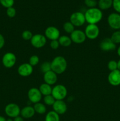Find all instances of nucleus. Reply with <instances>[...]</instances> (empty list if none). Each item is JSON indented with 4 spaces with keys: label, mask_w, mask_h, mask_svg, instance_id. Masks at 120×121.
Segmentation results:
<instances>
[{
    "label": "nucleus",
    "mask_w": 120,
    "mask_h": 121,
    "mask_svg": "<svg viewBox=\"0 0 120 121\" xmlns=\"http://www.w3.org/2000/svg\"><path fill=\"white\" fill-rule=\"evenodd\" d=\"M86 22L90 24H96L100 22L102 19L103 14L100 8H88L84 14Z\"/></svg>",
    "instance_id": "f257e3e1"
},
{
    "label": "nucleus",
    "mask_w": 120,
    "mask_h": 121,
    "mask_svg": "<svg viewBox=\"0 0 120 121\" xmlns=\"http://www.w3.org/2000/svg\"><path fill=\"white\" fill-rule=\"evenodd\" d=\"M51 70L56 74H62L65 72L67 68V61L66 59L61 56L55 57L51 62Z\"/></svg>",
    "instance_id": "f03ea898"
},
{
    "label": "nucleus",
    "mask_w": 120,
    "mask_h": 121,
    "mask_svg": "<svg viewBox=\"0 0 120 121\" xmlns=\"http://www.w3.org/2000/svg\"><path fill=\"white\" fill-rule=\"evenodd\" d=\"M68 91L63 85H55L52 90L51 95L56 100H64L66 98Z\"/></svg>",
    "instance_id": "7ed1b4c3"
},
{
    "label": "nucleus",
    "mask_w": 120,
    "mask_h": 121,
    "mask_svg": "<svg viewBox=\"0 0 120 121\" xmlns=\"http://www.w3.org/2000/svg\"><path fill=\"white\" fill-rule=\"evenodd\" d=\"M5 113L10 118H15L20 116L21 109L17 104L15 103H10L6 105L5 108Z\"/></svg>",
    "instance_id": "20e7f679"
},
{
    "label": "nucleus",
    "mask_w": 120,
    "mask_h": 121,
    "mask_svg": "<svg viewBox=\"0 0 120 121\" xmlns=\"http://www.w3.org/2000/svg\"><path fill=\"white\" fill-rule=\"evenodd\" d=\"M100 28L96 24H88L85 29L86 37L89 40H95L100 35Z\"/></svg>",
    "instance_id": "39448f33"
},
{
    "label": "nucleus",
    "mask_w": 120,
    "mask_h": 121,
    "mask_svg": "<svg viewBox=\"0 0 120 121\" xmlns=\"http://www.w3.org/2000/svg\"><path fill=\"white\" fill-rule=\"evenodd\" d=\"M69 21L75 27H81L83 26L86 22L84 14L80 11L73 13L71 15Z\"/></svg>",
    "instance_id": "423d86ee"
},
{
    "label": "nucleus",
    "mask_w": 120,
    "mask_h": 121,
    "mask_svg": "<svg viewBox=\"0 0 120 121\" xmlns=\"http://www.w3.org/2000/svg\"><path fill=\"white\" fill-rule=\"evenodd\" d=\"M16 61V57L12 52H8L4 54L2 58V63L5 67L8 69L12 68L15 66Z\"/></svg>",
    "instance_id": "0eeeda50"
},
{
    "label": "nucleus",
    "mask_w": 120,
    "mask_h": 121,
    "mask_svg": "<svg viewBox=\"0 0 120 121\" xmlns=\"http://www.w3.org/2000/svg\"><path fill=\"white\" fill-rule=\"evenodd\" d=\"M107 22L112 29L118 30L120 29V14L117 13H111L108 15Z\"/></svg>",
    "instance_id": "6e6552de"
},
{
    "label": "nucleus",
    "mask_w": 120,
    "mask_h": 121,
    "mask_svg": "<svg viewBox=\"0 0 120 121\" xmlns=\"http://www.w3.org/2000/svg\"><path fill=\"white\" fill-rule=\"evenodd\" d=\"M31 44L34 47L36 48H41L44 47L47 43V38L44 35L41 34H36L33 35L31 40H30Z\"/></svg>",
    "instance_id": "1a4fd4ad"
},
{
    "label": "nucleus",
    "mask_w": 120,
    "mask_h": 121,
    "mask_svg": "<svg viewBox=\"0 0 120 121\" xmlns=\"http://www.w3.org/2000/svg\"><path fill=\"white\" fill-rule=\"evenodd\" d=\"M70 38L72 42L75 44H82L86 40L87 37L84 31L81 30H75L70 34Z\"/></svg>",
    "instance_id": "9d476101"
},
{
    "label": "nucleus",
    "mask_w": 120,
    "mask_h": 121,
    "mask_svg": "<svg viewBox=\"0 0 120 121\" xmlns=\"http://www.w3.org/2000/svg\"><path fill=\"white\" fill-rule=\"evenodd\" d=\"M42 94L39 89L36 87H32L29 89L28 92V98L29 101L33 104L40 102L42 99Z\"/></svg>",
    "instance_id": "9b49d317"
},
{
    "label": "nucleus",
    "mask_w": 120,
    "mask_h": 121,
    "mask_svg": "<svg viewBox=\"0 0 120 121\" xmlns=\"http://www.w3.org/2000/svg\"><path fill=\"white\" fill-rule=\"evenodd\" d=\"M44 35L47 39L52 40H58L60 37V30L54 26L48 27L45 30Z\"/></svg>",
    "instance_id": "f8f14e48"
},
{
    "label": "nucleus",
    "mask_w": 120,
    "mask_h": 121,
    "mask_svg": "<svg viewBox=\"0 0 120 121\" xmlns=\"http://www.w3.org/2000/svg\"><path fill=\"white\" fill-rule=\"evenodd\" d=\"M116 44L112 41L110 38L102 39L100 43V49L104 52H110L116 49Z\"/></svg>",
    "instance_id": "ddd939ff"
},
{
    "label": "nucleus",
    "mask_w": 120,
    "mask_h": 121,
    "mask_svg": "<svg viewBox=\"0 0 120 121\" xmlns=\"http://www.w3.org/2000/svg\"><path fill=\"white\" fill-rule=\"evenodd\" d=\"M32 72L33 67L27 63L21 64L18 68V73L22 77L29 76Z\"/></svg>",
    "instance_id": "4468645a"
},
{
    "label": "nucleus",
    "mask_w": 120,
    "mask_h": 121,
    "mask_svg": "<svg viewBox=\"0 0 120 121\" xmlns=\"http://www.w3.org/2000/svg\"><path fill=\"white\" fill-rule=\"evenodd\" d=\"M108 81L113 86L120 85V71L117 69L110 72L108 76Z\"/></svg>",
    "instance_id": "2eb2a0df"
},
{
    "label": "nucleus",
    "mask_w": 120,
    "mask_h": 121,
    "mask_svg": "<svg viewBox=\"0 0 120 121\" xmlns=\"http://www.w3.org/2000/svg\"><path fill=\"white\" fill-rule=\"evenodd\" d=\"M52 108L53 111H55L59 115H61L66 113L67 111V105L64 100H55L52 105Z\"/></svg>",
    "instance_id": "dca6fc26"
},
{
    "label": "nucleus",
    "mask_w": 120,
    "mask_h": 121,
    "mask_svg": "<svg viewBox=\"0 0 120 121\" xmlns=\"http://www.w3.org/2000/svg\"><path fill=\"white\" fill-rule=\"evenodd\" d=\"M58 80L57 74L52 70L49 71L44 74V80L45 83L49 85H54Z\"/></svg>",
    "instance_id": "f3484780"
},
{
    "label": "nucleus",
    "mask_w": 120,
    "mask_h": 121,
    "mask_svg": "<svg viewBox=\"0 0 120 121\" xmlns=\"http://www.w3.org/2000/svg\"><path fill=\"white\" fill-rule=\"evenodd\" d=\"M35 113L34 107L31 106H27L21 109L20 115L24 119H30L34 117Z\"/></svg>",
    "instance_id": "a211bd4d"
},
{
    "label": "nucleus",
    "mask_w": 120,
    "mask_h": 121,
    "mask_svg": "<svg viewBox=\"0 0 120 121\" xmlns=\"http://www.w3.org/2000/svg\"><path fill=\"white\" fill-rule=\"evenodd\" d=\"M113 0H99L98 2V8L101 11L107 10L112 7Z\"/></svg>",
    "instance_id": "6ab92c4d"
},
{
    "label": "nucleus",
    "mask_w": 120,
    "mask_h": 121,
    "mask_svg": "<svg viewBox=\"0 0 120 121\" xmlns=\"http://www.w3.org/2000/svg\"><path fill=\"white\" fill-rule=\"evenodd\" d=\"M39 90H40L42 95L45 96L51 95L52 88L51 85H48L45 83H44L41 84L40 85V87H39Z\"/></svg>",
    "instance_id": "aec40b11"
},
{
    "label": "nucleus",
    "mask_w": 120,
    "mask_h": 121,
    "mask_svg": "<svg viewBox=\"0 0 120 121\" xmlns=\"http://www.w3.org/2000/svg\"><path fill=\"white\" fill-rule=\"evenodd\" d=\"M58 42L60 43V46L65 47H69L71 44L72 43L70 37L65 35H61L59 37V39H58Z\"/></svg>",
    "instance_id": "412c9836"
},
{
    "label": "nucleus",
    "mask_w": 120,
    "mask_h": 121,
    "mask_svg": "<svg viewBox=\"0 0 120 121\" xmlns=\"http://www.w3.org/2000/svg\"><path fill=\"white\" fill-rule=\"evenodd\" d=\"M33 107L35 110V113H37L38 114L43 115L47 111V108H46L45 105L41 102L35 104Z\"/></svg>",
    "instance_id": "4be33fe9"
},
{
    "label": "nucleus",
    "mask_w": 120,
    "mask_h": 121,
    "mask_svg": "<svg viewBox=\"0 0 120 121\" xmlns=\"http://www.w3.org/2000/svg\"><path fill=\"white\" fill-rule=\"evenodd\" d=\"M45 121H60V115L55 111H49L46 115Z\"/></svg>",
    "instance_id": "5701e85b"
},
{
    "label": "nucleus",
    "mask_w": 120,
    "mask_h": 121,
    "mask_svg": "<svg viewBox=\"0 0 120 121\" xmlns=\"http://www.w3.org/2000/svg\"><path fill=\"white\" fill-rule=\"evenodd\" d=\"M63 29L66 33L71 34L75 30V26L70 21H67L64 24Z\"/></svg>",
    "instance_id": "b1692460"
},
{
    "label": "nucleus",
    "mask_w": 120,
    "mask_h": 121,
    "mask_svg": "<svg viewBox=\"0 0 120 121\" xmlns=\"http://www.w3.org/2000/svg\"><path fill=\"white\" fill-rule=\"evenodd\" d=\"M40 70L44 74L51 70V65L49 61H44L40 66Z\"/></svg>",
    "instance_id": "393cba45"
},
{
    "label": "nucleus",
    "mask_w": 120,
    "mask_h": 121,
    "mask_svg": "<svg viewBox=\"0 0 120 121\" xmlns=\"http://www.w3.org/2000/svg\"><path fill=\"white\" fill-rule=\"evenodd\" d=\"M111 40H112L114 43L115 44L120 43V31L116 30V31L114 32L110 37Z\"/></svg>",
    "instance_id": "a878e982"
},
{
    "label": "nucleus",
    "mask_w": 120,
    "mask_h": 121,
    "mask_svg": "<svg viewBox=\"0 0 120 121\" xmlns=\"http://www.w3.org/2000/svg\"><path fill=\"white\" fill-rule=\"evenodd\" d=\"M55 100H56L52 96V95L45 96L44 98V104L46 105H48V106H52L54 105V102H55Z\"/></svg>",
    "instance_id": "bb28decb"
},
{
    "label": "nucleus",
    "mask_w": 120,
    "mask_h": 121,
    "mask_svg": "<svg viewBox=\"0 0 120 121\" xmlns=\"http://www.w3.org/2000/svg\"><path fill=\"white\" fill-rule=\"evenodd\" d=\"M40 62V58L37 55H32L29 57L28 63L32 67L36 66Z\"/></svg>",
    "instance_id": "cd10ccee"
},
{
    "label": "nucleus",
    "mask_w": 120,
    "mask_h": 121,
    "mask_svg": "<svg viewBox=\"0 0 120 121\" xmlns=\"http://www.w3.org/2000/svg\"><path fill=\"white\" fill-rule=\"evenodd\" d=\"M0 4L2 7L8 8L13 7L14 4V0H0Z\"/></svg>",
    "instance_id": "c85d7f7f"
},
{
    "label": "nucleus",
    "mask_w": 120,
    "mask_h": 121,
    "mask_svg": "<svg viewBox=\"0 0 120 121\" xmlns=\"http://www.w3.org/2000/svg\"><path fill=\"white\" fill-rule=\"evenodd\" d=\"M32 36V33L29 30H25L22 33V38L24 40H31Z\"/></svg>",
    "instance_id": "c756f323"
},
{
    "label": "nucleus",
    "mask_w": 120,
    "mask_h": 121,
    "mask_svg": "<svg viewBox=\"0 0 120 121\" xmlns=\"http://www.w3.org/2000/svg\"><path fill=\"white\" fill-rule=\"evenodd\" d=\"M84 4L88 8H95L98 5L96 0H84Z\"/></svg>",
    "instance_id": "7c9ffc66"
},
{
    "label": "nucleus",
    "mask_w": 120,
    "mask_h": 121,
    "mask_svg": "<svg viewBox=\"0 0 120 121\" xmlns=\"http://www.w3.org/2000/svg\"><path fill=\"white\" fill-rule=\"evenodd\" d=\"M107 66H108V69L110 70V72L117 70V61L114 60H110L108 63Z\"/></svg>",
    "instance_id": "2f4dec72"
},
{
    "label": "nucleus",
    "mask_w": 120,
    "mask_h": 121,
    "mask_svg": "<svg viewBox=\"0 0 120 121\" xmlns=\"http://www.w3.org/2000/svg\"><path fill=\"white\" fill-rule=\"evenodd\" d=\"M6 14H7V16L9 18H14V17L16 15V11L15 8L13 7H10V8H7V11H6Z\"/></svg>",
    "instance_id": "473e14b6"
},
{
    "label": "nucleus",
    "mask_w": 120,
    "mask_h": 121,
    "mask_svg": "<svg viewBox=\"0 0 120 121\" xmlns=\"http://www.w3.org/2000/svg\"><path fill=\"white\" fill-rule=\"evenodd\" d=\"M112 7L116 13L120 14V0H113Z\"/></svg>",
    "instance_id": "72a5a7b5"
},
{
    "label": "nucleus",
    "mask_w": 120,
    "mask_h": 121,
    "mask_svg": "<svg viewBox=\"0 0 120 121\" xmlns=\"http://www.w3.org/2000/svg\"><path fill=\"white\" fill-rule=\"evenodd\" d=\"M60 43L58 42V40H52L50 42V47L53 50H56L57 48H59L60 47Z\"/></svg>",
    "instance_id": "f704fd0d"
},
{
    "label": "nucleus",
    "mask_w": 120,
    "mask_h": 121,
    "mask_svg": "<svg viewBox=\"0 0 120 121\" xmlns=\"http://www.w3.org/2000/svg\"><path fill=\"white\" fill-rule=\"evenodd\" d=\"M5 41L4 37L2 34L0 33V49L3 48L5 45Z\"/></svg>",
    "instance_id": "c9c22d12"
},
{
    "label": "nucleus",
    "mask_w": 120,
    "mask_h": 121,
    "mask_svg": "<svg viewBox=\"0 0 120 121\" xmlns=\"http://www.w3.org/2000/svg\"><path fill=\"white\" fill-rule=\"evenodd\" d=\"M13 120H14V121H24V118L21 116H18V117H15V118H14Z\"/></svg>",
    "instance_id": "e433bc0d"
},
{
    "label": "nucleus",
    "mask_w": 120,
    "mask_h": 121,
    "mask_svg": "<svg viewBox=\"0 0 120 121\" xmlns=\"http://www.w3.org/2000/svg\"><path fill=\"white\" fill-rule=\"evenodd\" d=\"M117 69L120 71V59L117 61Z\"/></svg>",
    "instance_id": "4c0bfd02"
},
{
    "label": "nucleus",
    "mask_w": 120,
    "mask_h": 121,
    "mask_svg": "<svg viewBox=\"0 0 120 121\" xmlns=\"http://www.w3.org/2000/svg\"><path fill=\"white\" fill-rule=\"evenodd\" d=\"M7 119H5V118L2 116H0V121H6Z\"/></svg>",
    "instance_id": "58836bf2"
},
{
    "label": "nucleus",
    "mask_w": 120,
    "mask_h": 121,
    "mask_svg": "<svg viewBox=\"0 0 120 121\" xmlns=\"http://www.w3.org/2000/svg\"><path fill=\"white\" fill-rule=\"evenodd\" d=\"M117 54H118V55L120 57V46H119V47L118 48V49H117Z\"/></svg>",
    "instance_id": "ea45409f"
},
{
    "label": "nucleus",
    "mask_w": 120,
    "mask_h": 121,
    "mask_svg": "<svg viewBox=\"0 0 120 121\" xmlns=\"http://www.w3.org/2000/svg\"><path fill=\"white\" fill-rule=\"evenodd\" d=\"M6 121H14L12 119H11V118H8V119H7Z\"/></svg>",
    "instance_id": "a19ab883"
},
{
    "label": "nucleus",
    "mask_w": 120,
    "mask_h": 121,
    "mask_svg": "<svg viewBox=\"0 0 120 121\" xmlns=\"http://www.w3.org/2000/svg\"><path fill=\"white\" fill-rule=\"evenodd\" d=\"M76 121V120H75V121Z\"/></svg>",
    "instance_id": "79ce46f5"
}]
</instances>
